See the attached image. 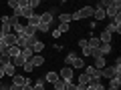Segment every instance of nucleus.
<instances>
[{
	"label": "nucleus",
	"instance_id": "17",
	"mask_svg": "<svg viewBox=\"0 0 121 90\" xmlns=\"http://www.w3.org/2000/svg\"><path fill=\"white\" fill-rule=\"evenodd\" d=\"M4 54H8L10 58H12V56H18V54H20V48H18V46H8Z\"/></svg>",
	"mask_w": 121,
	"mask_h": 90
},
{
	"label": "nucleus",
	"instance_id": "13",
	"mask_svg": "<svg viewBox=\"0 0 121 90\" xmlns=\"http://www.w3.org/2000/svg\"><path fill=\"white\" fill-rule=\"evenodd\" d=\"M95 66L97 70H101V68H105V66H107V62H105V56H95Z\"/></svg>",
	"mask_w": 121,
	"mask_h": 90
},
{
	"label": "nucleus",
	"instance_id": "14",
	"mask_svg": "<svg viewBox=\"0 0 121 90\" xmlns=\"http://www.w3.org/2000/svg\"><path fill=\"white\" fill-rule=\"evenodd\" d=\"M56 80H59V74H56V72H52V70H51V72H47V76H44V82H48V84H55Z\"/></svg>",
	"mask_w": 121,
	"mask_h": 90
},
{
	"label": "nucleus",
	"instance_id": "9",
	"mask_svg": "<svg viewBox=\"0 0 121 90\" xmlns=\"http://www.w3.org/2000/svg\"><path fill=\"white\" fill-rule=\"evenodd\" d=\"M39 20H40V14H39V12H35L32 16L28 18V20L24 22V24H28V26H32V28H36V26H39Z\"/></svg>",
	"mask_w": 121,
	"mask_h": 90
},
{
	"label": "nucleus",
	"instance_id": "16",
	"mask_svg": "<svg viewBox=\"0 0 121 90\" xmlns=\"http://www.w3.org/2000/svg\"><path fill=\"white\" fill-rule=\"evenodd\" d=\"M2 68H4V76H10V78H12L14 74H18V72H16L18 68H14L12 64H6V66H2Z\"/></svg>",
	"mask_w": 121,
	"mask_h": 90
},
{
	"label": "nucleus",
	"instance_id": "26",
	"mask_svg": "<svg viewBox=\"0 0 121 90\" xmlns=\"http://www.w3.org/2000/svg\"><path fill=\"white\" fill-rule=\"evenodd\" d=\"M93 16H95V20H103L105 18V10H101V8H95V14H93Z\"/></svg>",
	"mask_w": 121,
	"mask_h": 90
},
{
	"label": "nucleus",
	"instance_id": "37",
	"mask_svg": "<svg viewBox=\"0 0 121 90\" xmlns=\"http://www.w3.org/2000/svg\"><path fill=\"white\" fill-rule=\"evenodd\" d=\"M2 78H4V68L0 66V80H2Z\"/></svg>",
	"mask_w": 121,
	"mask_h": 90
},
{
	"label": "nucleus",
	"instance_id": "34",
	"mask_svg": "<svg viewBox=\"0 0 121 90\" xmlns=\"http://www.w3.org/2000/svg\"><path fill=\"white\" fill-rule=\"evenodd\" d=\"M113 68L121 70V58H119V56H117V58H115V62H113Z\"/></svg>",
	"mask_w": 121,
	"mask_h": 90
},
{
	"label": "nucleus",
	"instance_id": "29",
	"mask_svg": "<svg viewBox=\"0 0 121 90\" xmlns=\"http://www.w3.org/2000/svg\"><path fill=\"white\" fill-rule=\"evenodd\" d=\"M81 52H83V56H93V52H91L89 44H85V46H81Z\"/></svg>",
	"mask_w": 121,
	"mask_h": 90
},
{
	"label": "nucleus",
	"instance_id": "24",
	"mask_svg": "<svg viewBox=\"0 0 121 90\" xmlns=\"http://www.w3.org/2000/svg\"><path fill=\"white\" fill-rule=\"evenodd\" d=\"M71 68H77V70L85 68V60H83V58H77V60L73 62V64H71Z\"/></svg>",
	"mask_w": 121,
	"mask_h": 90
},
{
	"label": "nucleus",
	"instance_id": "7",
	"mask_svg": "<svg viewBox=\"0 0 121 90\" xmlns=\"http://www.w3.org/2000/svg\"><path fill=\"white\" fill-rule=\"evenodd\" d=\"M85 74L89 78H101V74H99V70L95 68V66L91 64V66H85Z\"/></svg>",
	"mask_w": 121,
	"mask_h": 90
},
{
	"label": "nucleus",
	"instance_id": "28",
	"mask_svg": "<svg viewBox=\"0 0 121 90\" xmlns=\"http://www.w3.org/2000/svg\"><path fill=\"white\" fill-rule=\"evenodd\" d=\"M59 20H60V24H69L71 22V14H59Z\"/></svg>",
	"mask_w": 121,
	"mask_h": 90
},
{
	"label": "nucleus",
	"instance_id": "21",
	"mask_svg": "<svg viewBox=\"0 0 121 90\" xmlns=\"http://www.w3.org/2000/svg\"><path fill=\"white\" fill-rule=\"evenodd\" d=\"M20 54H22V58H24L26 62H28V60L32 58V56H35V52L30 50V48H24V50H20Z\"/></svg>",
	"mask_w": 121,
	"mask_h": 90
},
{
	"label": "nucleus",
	"instance_id": "15",
	"mask_svg": "<svg viewBox=\"0 0 121 90\" xmlns=\"http://www.w3.org/2000/svg\"><path fill=\"white\" fill-rule=\"evenodd\" d=\"M24 80H26V76H22V74H14L10 84H14V86H22V84H24Z\"/></svg>",
	"mask_w": 121,
	"mask_h": 90
},
{
	"label": "nucleus",
	"instance_id": "33",
	"mask_svg": "<svg viewBox=\"0 0 121 90\" xmlns=\"http://www.w3.org/2000/svg\"><path fill=\"white\" fill-rule=\"evenodd\" d=\"M8 6H10L12 10H16V8H18V0H8Z\"/></svg>",
	"mask_w": 121,
	"mask_h": 90
},
{
	"label": "nucleus",
	"instance_id": "18",
	"mask_svg": "<svg viewBox=\"0 0 121 90\" xmlns=\"http://www.w3.org/2000/svg\"><path fill=\"white\" fill-rule=\"evenodd\" d=\"M77 58H79V56L75 54V52H69V54L65 56V64H67V66H71V64H73V62H75Z\"/></svg>",
	"mask_w": 121,
	"mask_h": 90
},
{
	"label": "nucleus",
	"instance_id": "5",
	"mask_svg": "<svg viewBox=\"0 0 121 90\" xmlns=\"http://www.w3.org/2000/svg\"><path fill=\"white\" fill-rule=\"evenodd\" d=\"M0 32H2L4 36L12 32V26H10V16H2V18H0Z\"/></svg>",
	"mask_w": 121,
	"mask_h": 90
},
{
	"label": "nucleus",
	"instance_id": "35",
	"mask_svg": "<svg viewBox=\"0 0 121 90\" xmlns=\"http://www.w3.org/2000/svg\"><path fill=\"white\" fill-rule=\"evenodd\" d=\"M65 90H79V86L75 84V82H71V84H67V88Z\"/></svg>",
	"mask_w": 121,
	"mask_h": 90
},
{
	"label": "nucleus",
	"instance_id": "8",
	"mask_svg": "<svg viewBox=\"0 0 121 90\" xmlns=\"http://www.w3.org/2000/svg\"><path fill=\"white\" fill-rule=\"evenodd\" d=\"M16 40H18V36L14 34V32H10V34L4 36V44L6 46H16Z\"/></svg>",
	"mask_w": 121,
	"mask_h": 90
},
{
	"label": "nucleus",
	"instance_id": "32",
	"mask_svg": "<svg viewBox=\"0 0 121 90\" xmlns=\"http://www.w3.org/2000/svg\"><path fill=\"white\" fill-rule=\"evenodd\" d=\"M28 6L32 10H36V6H40V2H39V0H28Z\"/></svg>",
	"mask_w": 121,
	"mask_h": 90
},
{
	"label": "nucleus",
	"instance_id": "4",
	"mask_svg": "<svg viewBox=\"0 0 121 90\" xmlns=\"http://www.w3.org/2000/svg\"><path fill=\"white\" fill-rule=\"evenodd\" d=\"M59 78L63 82H67V84H71V82L75 80V74H73V68H71V66H65V68L60 70L59 72Z\"/></svg>",
	"mask_w": 121,
	"mask_h": 90
},
{
	"label": "nucleus",
	"instance_id": "6",
	"mask_svg": "<svg viewBox=\"0 0 121 90\" xmlns=\"http://www.w3.org/2000/svg\"><path fill=\"white\" fill-rule=\"evenodd\" d=\"M77 12H79V16H81V20H83V18H89V16H93V14H95V8H93V6H85V8L77 10Z\"/></svg>",
	"mask_w": 121,
	"mask_h": 90
},
{
	"label": "nucleus",
	"instance_id": "38",
	"mask_svg": "<svg viewBox=\"0 0 121 90\" xmlns=\"http://www.w3.org/2000/svg\"><path fill=\"white\" fill-rule=\"evenodd\" d=\"M105 90H119V88H109V86H105Z\"/></svg>",
	"mask_w": 121,
	"mask_h": 90
},
{
	"label": "nucleus",
	"instance_id": "27",
	"mask_svg": "<svg viewBox=\"0 0 121 90\" xmlns=\"http://www.w3.org/2000/svg\"><path fill=\"white\" fill-rule=\"evenodd\" d=\"M10 64V56L8 54H0V66H6Z\"/></svg>",
	"mask_w": 121,
	"mask_h": 90
},
{
	"label": "nucleus",
	"instance_id": "22",
	"mask_svg": "<svg viewBox=\"0 0 121 90\" xmlns=\"http://www.w3.org/2000/svg\"><path fill=\"white\" fill-rule=\"evenodd\" d=\"M119 86H121V76H115L109 80V88H119Z\"/></svg>",
	"mask_w": 121,
	"mask_h": 90
},
{
	"label": "nucleus",
	"instance_id": "36",
	"mask_svg": "<svg viewBox=\"0 0 121 90\" xmlns=\"http://www.w3.org/2000/svg\"><path fill=\"white\" fill-rule=\"evenodd\" d=\"M10 90H22V86H14V84H10Z\"/></svg>",
	"mask_w": 121,
	"mask_h": 90
},
{
	"label": "nucleus",
	"instance_id": "25",
	"mask_svg": "<svg viewBox=\"0 0 121 90\" xmlns=\"http://www.w3.org/2000/svg\"><path fill=\"white\" fill-rule=\"evenodd\" d=\"M65 88H67V82H63L60 78L55 82V84H52V90H65Z\"/></svg>",
	"mask_w": 121,
	"mask_h": 90
},
{
	"label": "nucleus",
	"instance_id": "30",
	"mask_svg": "<svg viewBox=\"0 0 121 90\" xmlns=\"http://www.w3.org/2000/svg\"><path fill=\"white\" fill-rule=\"evenodd\" d=\"M22 70H24V72H32V70H35V66L30 64V60H28V62H24V66H22Z\"/></svg>",
	"mask_w": 121,
	"mask_h": 90
},
{
	"label": "nucleus",
	"instance_id": "10",
	"mask_svg": "<svg viewBox=\"0 0 121 90\" xmlns=\"http://www.w3.org/2000/svg\"><path fill=\"white\" fill-rule=\"evenodd\" d=\"M30 64L35 66V68H36V66H43V64H44V56H40V54H35L32 58H30Z\"/></svg>",
	"mask_w": 121,
	"mask_h": 90
},
{
	"label": "nucleus",
	"instance_id": "20",
	"mask_svg": "<svg viewBox=\"0 0 121 90\" xmlns=\"http://www.w3.org/2000/svg\"><path fill=\"white\" fill-rule=\"evenodd\" d=\"M111 50H113V46H111V44H101V46H99V56H103V54H109Z\"/></svg>",
	"mask_w": 121,
	"mask_h": 90
},
{
	"label": "nucleus",
	"instance_id": "1",
	"mask_svg": "<svg viewBox=\"0 0 121 90\" xmlns=\"http://www.w3.org/2000/svg\"><path fill=\"white\" fill-rule=\"evenodd\" d=\"M52 20H55V16L51 12H43L40 20H39V26H36V32H48L52 28Z\"/></svg>",
	"mask_w": 121,
	"mask_h": 90
},
{
	"label": "nucleus",
	"instance_id": "3",
	"mask_svg": "<svg viewBox=\"0 0 121 90\" xmlns=\"http://www.w3.org/2000/svg\"><path fill=\"white\" fill-rule=\"evenodd\" d=\"M99 74H101V78H107V80H111V78H115V76H121V70L113 68V66H105V68L99 70Z\"/></svg>",
	"mask_w": 121,
	"mask_h": 90
},
{
	"label": "nucleus",
	"instance_id": "23",
	"mask_svg": "<svg viewBox=\"0 0 121 90\" xmlns=\"http://www.w3.org/2000/svg\"><path fill=\"white\" fill-rule=\"evenodd\" d=\"M44 84H47V82H44V78H39V80L32 84V90H44Z\"/></svg>",
	"mask_w": 121,
	"mask_h": 90
},
{
	"label": "nucleus",
	"instance_id": "19",
	"mask_svg": "<svg viewBox=\"0 0 121 90\" xmlns=\"http://www.w3.org/2000/svg\"><path fill=\"white\" fill-rule=\"evenodd\" d=\"M30 50L35 52V54H40V52H43V50H44V44H43V42H40V40H36V42H35V46L30 48Z\"/></svg>",
	"mask_w": 121,
	"mask_h": 90
},
{
	"label": "nucleus",
	"instance_id": "2",
	"mask_svg": "<svg viewBox=\"0 0 121 90\" xmlns=\"http://www.w3.org/2000/svg\"><path fill=\"white\" fill-rule=\"evenodd\" d=\"M119 14H121V2H119V0H111V6L105 8V16H109L113 20V18L119 16Z\"/></svg>",
	"mask_w": 121,
	"mask_h": 90
},
{
	"label": "nucleus",
	"instance_id": "31",
	"mask_svg": "<svg viewBox=\"0 0 121 90\" xmlns=\"http://www.w3.org/2000/svg\"><path fill=\"white\" fill-rule=\"evenodd\" d=\"M69 28H71V24H59V28H56V30H59L60 34H63V32H67Z\"/></svg>",
	"mask_w": 121,
	"mask_h": 90
},
{
	"label": "nucleus",
	"instance_id": "11",
	"mask_svg": "<svg viewBox=\"0 0 121 90\" xmlns=\"http://www.w3.org/2000/svg\"><path fill=\"white\" fill-rule=\"evenodd\" d=\"M20 36H36V28L24 24V26H22V34H20Z\"/></svg>",
	"mask_w": 121,
	"mask_h": 90
},
{
	"label": "nucleus",
	"instance_id": "12",
	"mask_svg": "<svg viewBox=\"0 0 121 90\" xmlns=\"http://www.w3.org/2000/svg\"><path fill=\"white\" fill-rule=\"evenodd\" d=\"M89 80H91V78L87 76L85 72H81V74H79V78H77V82H75V84H77V86H87V84H89Z\"/></svg>",
	"mask_w": 121,
	"mask_h": 90
}]
</instances>
